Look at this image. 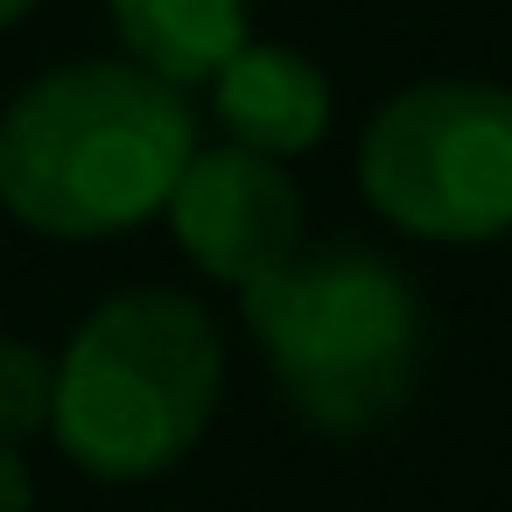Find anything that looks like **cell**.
Here are the masks:
<instances>
[{
    "instance_id": "7a4b0ae2",
    "label": "cell",
    "mask_w": 512,
    "mask_h": 512,
    "mask_svg": "<svg viewBox=\"0 0 512 512\" xmlns=\"http://www.w3.org/2000/svg\"><path fill=\"white\" fill-rule=\"evenodd\" d=\"M239 316L274 393L316 435H372L414 400L428 309L414 281L372 246H302L288 267L239 288Z\"/></svg>"
},
{
    "instance_id": "9c48e42d",
    "label": "cell",
    "mask_w": 512,
    "mask_h": 512,
    "mask_svg": "<svg viewBox=\"0 0 512 512\" xmlns=\"http://www.w3.org/2000/svg\"><path fill=\"white\" fill-rule=\"evenodd\" d=\"M0 512H36V477L22 463V449L0 442Z\"/></svg>"
},
{
    "instance_id": "30bf717a",
    "label": "cell",
    "mask_w": 512,
    "mask_h": 512,
    "mask_svg": "<svg viewBox=\"0 0 512 512\" xmlns=\"http://www.w3.org/2000/svg\"><path fill=\"white\" fill-rule=\"evenodd\" d=\"M36 8H43V0H0V29H15V22L36 15Z\"/></svg>"
},
{
    "instance_id": "8fae6325",
    "label": "cell",
    "mask_w": 512,
    "mask_h": 512,
    "mask_svg": "<svg viewBox=\"0 0 512 512\" xmlns=\"http://www.w3.org/2000/svg\"><path fill=\"white\" fill-rule=\"evenodd\" d=\"M505 246H512V232H505Z\"/></svg>"
},
{
    "instance_id": "8992f818",
    "label": "cell",
    "mask_w": 512,
    "mask_h": 512,
    "mask_svg": "<svg viewBox=\"0 0 512 512\" xmlns=\"http://www.w3.org/2000/svg\"><path fill=\"white\" fill-rule=\"evenodd\" d=\"M204 99H211V120L225 127L232 148L274 155V162L316 155L330 141V120H337V92H330L323 64H309L288 43H246L204 85Z\"/></svg>"
},
{
    "instance_id": "ba28073f",
    "label": "cell",
    "mask_w": 512,
    "mask_h": 512,
    "mask_svg": "<svg viewBox=\"0 0 512 512\" xmlns=\"http://www.w3.org/2000/svg\"><path fill=\"white\" fill-rule=\"evenodd\" d=\"M50 414H57V358L0 330V442L22 449L29 435H50Z\"/></svg>"
},
{
    "instance_id": "6da1fadb",
    "label": "cell",
    "mask_w": 512,
    "mask_h": 512,
    "mask_svg": "<svg viewBox=\"0 0 512 512\" xmlns=\"http://www.w3.org/2000/svg\"><path fill=\"white\" fill-rule=\"evenodd\" d=\"M197 113L127 57H85L29 78L0 113V211L36 239L92 246L169 211Z\"/></svg>"
},
{
    "instance_id": "277c9868",
    "label": "cell",
    "mask_w": 512,
    "mask_h": 512,
    "mask_svg": "<svg viewBox=\"0 0 512 512\" xmlns=\"http://www.w3.org/2000/svg\"><path fill=\"white\" fill-rule=\"evenodd\" d=\"M365 204L421 246H484L512 232V92L484 78H421L358 134Z\"/></svg>"
},
{
    "instance_id": "3957f363",
    "label": "cell",
    "mask_w": 512,
    "mask_h": 512,
    "mask_svg": "<svg viewBox=\"0 0 512 512\" xmlns=\"http://www.w3.org/2000/svg\"><path fill=\"white\" fill-rule=\"evenodd\" d=\"M225 400V337L176 288L106 295L57 351V449L99 484L176 470Z\"/></svg>"
},
{
    "instance_id": "52a82bcc",
    "label": "cell",
    "mask_w": 512,
    "mask_h": 512,
    "mask_svg": "<svg viewBox=\"0 0 512 512\" xmlns=\"http://www.w3.org/2000/svg\"><path fill=\"white\" fill-rule=\"evenodd\" d=\"M106 15L127 64L176 92H204L253 43V0H106Z\"/></svg>"
},
{
    "instance_id": "5b68a950",
    "label": "cell",
    "mask_w": 512,
    "mask_h": 512,
    "mask_svg": "<svg viewBox=\"0 0 512 512\" xmlns=\"http://www.w3.org/2000/svg\"><path fill=\"white\" fill-rule=\"evenodd\" d=\"M169 239L204 281L253 288L274 267H288L309 246V211L288 176V162L253 155V148H197L176 197H169Z\"/></svg>"
}]
</instances>
